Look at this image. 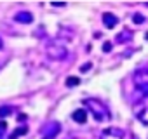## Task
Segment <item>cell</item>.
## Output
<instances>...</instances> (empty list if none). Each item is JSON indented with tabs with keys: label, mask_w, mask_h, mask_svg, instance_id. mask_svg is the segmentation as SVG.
<instances>
[{
	"label": "cell",
	"mask_w": 148,
	"mask_h": 139,
	"mask_svg": "<svg viewBox=\"0 0 148 139\" xmlns=\"http://www.w3.org/2000/svg\"><path fill=\"white\" fill-rule=\"evenodd\" d=\"M84 104H86L87 111L94 117L96 122H110L112 120V113L103 101H99L96 97H87V99H84Z\"/></svg>",
	"instance_id": "obj_1"
},
{
	"label": "cell",
	"mask_w": 148,
	"mask_h": 139,
	"mask_svg": "<svg viewBox=\"0 0 148 139\" xmlns=\"http://www.w3.org/2000/svg\"><path fill=\"white\" fill-rule=\"evenodd\" d=\"M134 85H136V91L141 92L145 97L148 96V66H143V68H138L134 72Z\"/></svg>",
	"instance_id": "obj_2"
},
{
	"label": "cell",
	"mask_w": 148,
	"mask_h": 139,
	"mask_svg": "<svg viewBox=\"0 0 148 139\" xmlns=\"http://www.w3.org/2000/svg\"><path fill=\"white\" fill-rule=\"evenodd\" d=\"M45 54H47L51 59H54V61H61V59H64V57L68 56V49H66L59 40H51V42H47V45H45Z\"/></svg>",
	"instance_id": "obj_3"
},
{
	"label": "cell",
	"mask_w": 148,
	"mask_h": 139,
	"mask_svg": "<svg viewBox=\"0 0 148 139\" xmlns=\"http://www.w3.org/2000/svg\"><path fill=\"white\" fill-rule=\"evenodd\" d=\"M99 139H124V130L119 127H106L99 134Z\"/></svg>",
	"instance_id": "obj_4"
},
{
	"label": "cell",
	"mask_w": 148,
	"mask_h": 139,
	"mask_svg": "<svg viewBox=\"0 0 148 139\" xmlns=\"http://www.w3.org/2000/svg\"><path fill=\"white\" fill-rule=\"evenodd\" d=\"M61 132V123L59 122H51L44 127V139H54Z\"/></svg>",
	"instance_id": "obj_5"
},
{
	"label": "cell",
	"mask_w": 148,
	"mask_h": 139,
	"mask_svg": "<svg viewBox=\"0 0 148 139\" xmlns=\"http://www.w3.org/2000/svg\"><path fill=\"white\" fill-rule=\"evenodd\" d=\"M14 21L21 23V25H32L33 23V14L30 11H19L16 16H14Z\"/></svg>",
	"instance_id": "obj_6"
},
{
	"label": "cell",
	"mask_w": 148,
	"mask_h": 139,
	"mask_svg": "<svg viewBox=\"0 0 148 139\" xmlns=\"http://www.w3.org/2000/svg\"><path fill=\"white\" fill-rule=\"evenodd\" d=\"M103 25H105L108 30H112V28H115V26L119 25V18H117L113 12H103Z\"/></svg>",
	"instance_id": "obj_7"
},
{
	"label": "cell",
	"mask_w": 148,
	"mask_h": 139,
	"mask_svg": "<svg viewBox=\"0 0 148 139\" xmlns=\"http://www.w3.org/2000/svg\"><path fill=\"white\" fill-rule=\"evenodd\" d=\"M71 118H73V122H77V123H86L87 122V110L86 108H77L75 111L71 113Z\"/></svg>",
	"instance_id": "obj_8"
},
{
	"label": "cell",
	"mask_w": 148,
	"mask_h": 139,
	"mask_svg": "<svg viewBox=\"0 0 148 139\" xmlns=\"http://www.w3.org/2000/svg\"><path fill=\"white\" fill-rule=\"evenodd\" d=\"M131 38H132V31L125 28L122 33H119V35H117V44H125V42H131Z\"/></svg>",
	"instance_id": "obj_9"
},
{
	"label": "cell",
	"mask_w": 148,
	"mask_h": 139,
	"mask_svg": "<svg viewBox=\"0 0 148 139\" xmlns=\"http://www.w3.org/2000/svg\"><path fill=\"white\" fill-rule=\"evenodd\" d=\"M26 132H28V127H26V125H19L16 130H12V134L9 136V139H19V137L25 136Z\"/></svg>",
	"instance_id": "obj_10"
},
{
	"label": "cell",
	"mask_w": 148,
	"mask_h": 139,
	"mask_svg": "<svg viewBox=\"0 0 148 139\" xmlns=\"http://www.w3.org/2000/svg\"><path fill=\"white\" fill-rule=\"evenodd\" d=\"M136 117L143 125H148V108H141V111H136Z\"/></svg>",
	"instance_id": "obj_11"
},
{
	"label": "cell",
	"mask_w": 148,
	"mask_h": 139,
	"mask_svg": "<svg viewBox=\"0 0 148 139\" xmlns=\"http://www.w3.org/2000/svg\"><path fill=\"white\" fill-rule=\"evenodd\" d=\"M14 113V108L12 106H0V118H7Z\"/></svg>",
	"instance_id": "obj_12"
},
{
	"label": "cell",
	"mask_w": 148,
	"mask_h": 139,
	"mask_svg": "<svg viewBox=\"0 0 148 139\" xmlns=\"http://www.w3.org/2000/svg\"><path fill=\"white\" fill-rule=\"evenodd\" d=\"M80 84V78L79 77H68L66 78V87H77Z\"/></svg>",
	"instance_id": "obj_13"
},
{
	"label": "cell",
	"mask_w": 148,
	"mask_h": 139,
	"mask_svg": "<svg viewBox=\"0 0 148 139\" xmlns=\"http://www.w3.org/2000/svg\"><path fill=\"white\" fill-rule=\"evenodd\" d=\"M132 21H134L136 25H141V23H145V16H141L139 12H136V14L132 16Z\"/></svg>",
	"instance_id": "obj_14"
},
{
	"label": "cell",
	"mask_w": 148,
	"mask_h": 139,
	"mask_svg": "<svg viewBox=\"0 0 148 139\" xmlns=\"http://www.w3.org/2000/svg\"><path fill=\"white\" fill-rule=\"evenodd\" d=\"M5 130H7V123L5 122H0V139H4Z\"/></svg>",
	"instance_id": "obj_15"
},
{
	"label": "cell",
	"mask_w": 148,
	"mask_h": 139,
	"mask_svg": "<svg viewBox=\"0 0 148 139\" xmlns=\"http://www.w3.org/2000/svg\"><path fill=\"white\" fill-rule=\"evenodd\" d=\"M103 50H105V52H110V50H112V42H105V44H103Z\"/></svg>",
	"instance_id": "obj_16"
},
{
	"label": "cell",
	"mask_w": 148,
	"mask_h": 139,
	"mask_svg": "<svg viewBox=\"0 0 148 139\" xmlns=\"http://www.w3.org/2000/svg\"><path fill=\"white\" fill-rule=\"evenodd\" d=\"M91 66H92L91 63H86V64H84V66L80 68V72H84V73H86V72H89V70H91Z\"/></svg>",
	"instance_id": "obj_17"
},
{
	"label": "cell",
	"mask_w": 148,
	"mask_h": 139,
	"mask_svg": "<svg viewBox=\"0 0 148 139\" xmlns=\"http://www.w3.org/2000/svg\"><path fill=\"white\" fill-rule=\"evenodd\" d=\"M51 5H52V7H64L66 4H64V2H52Z\"/></svg>",
	"instance_id": "obj_18"
},
{
	"label": "cell",
	"mask_w": 148,
	"mask_h": 139,
	"mask_svg": "<svg viewBox=\"0 0 148 139\" xmlns=\"http://www.w3.org/2000/svg\"><path fill=\"white\" fill-rule=\"evenodd\" d=\"M0 49H2V38H0Z\"/></svg>",
	"instance_id": "obj_19"
}]
</instances>
